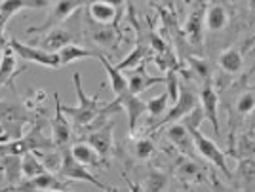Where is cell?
Wrapping results in <instances>:
<instances>
[{
    "label": "cell",
    "mask_w": 255,
    "mask_h": 192,
    "mask_svg": "<svg viewBox=\"0 0 255 192\" xmlns=\"http://www.w3.org/2000/svg\"><path fill=\"white\" fill-rule=\"evenodd\" d=\"M73 82H75V92L78 103L76 105H61V108H63L65 116L71 118L73 124L78 129H88V133H90L94 129L105 126L107 122H109L107 116L111 112L122 110V107L118 105L117 101H113V103L99 101V92L94 94V96H86L84 88H82L80 73L73 75Z\"/></svg>",
    "instance_id": "cell-1"
},
{
    "label": "cell",
    "mask_w": 255,
    "mask_h": 192,
    "mask_svg": "<svg viewBox=\"0 0 255 192\" xmlns=\"http://www.w3.org/2000/svg\"><path fill=\"white\" fill-rule=\"evenodd\" d=\"M198 107H200V96H196L192 90H189L185 84H181L177 103H173V107L164 114V118L158 120L150 129H158V128H164V126H171V124L179 122V120H183V118H187L194 108H198Z\"/></svg>",
    "instance_id": "cell-2"
},
{
    "label": "cell",
    "mask_w": 255,
    "mask_h": 192,
    "mask_svg": "<svg viewBox=\"0 0 255 192\" xmlns=\"http://www.w3.org/2000/svg\"><path fill=\"white\" fill-rule=\"evenodd\" d=\"M86 2H75V0H59V2H52L50 4V8H48V13H46V19H44L38 27H31V29H27L29 34L32 32H50L53 29H57V25L61 21H65L67 17H71L73 13L80 10V8H84Z\"/></svg>",
    "instance_id": "cell-3"
},
{
    "label": "cell",
    "mask_w": 255,
    "mask_h": 192,
    "mask_svg": "<svg viewBox=\"0 0 255 192\" xmlns=\"http://www.w3.org/2000/svg\"><path fill=\"white\" fill-rule=\"evenodd\" d=\"M59 175L63 179H73V181H86V183H92L94 187L101 189L105 192H113L111 187H107L105 183H101L97 179L96 175H92L88 168H84L80 162L75 160L73 152H71V147L61 150V166H59Z\"/></svg>",
    "instance_id": "cell-4"
},
{
    "label": "cell",
    "mask_w": 255,
    "mask_h": 192,
    "mask_svg": "<svg viewBox=\"0 0 255 192\" xmlns=\"http://www.w3.org/2000/svg\"><path fill=\"white\" fill-rule=\"evenodd\" d=\"M86 21L94 25H118L122 10L126 8L124 2H86Z\"/></svg>",
    "instance_id": "cell-5"
},
{
    "label": "cell",
    "mask_w": 255,
    "mask_h": 192,
    "mask_svg": "<svg viewBox=\"0 0 255 192\" xmlns=\"http://www.w3.org/2000/svg\"><path fill=\"white\" fill-rule=\"evenodd\" d=\"M189 131H191L192 139H194V147H196V152H198L202 158H206L208 162H212V164L215 166V168H217V170H221L225 175L229 177V175H231V171H229V168H227V160H225L223 150L219 149V147L213 143L212 139L206 137L202 131H200V128L189 129Z\"/></svg>",
    "instance_id": "cell-6"
},
{
    "label": "cell",
    "mask_w": 255,
    "mask_h": 192,
    "mask_svg": "<svg viewBox=\"0 0 255 192\" xmlns=\"http://www.w3.org/2000/svg\"><path fill=\"white\" fill-rule=\"evenodd\" d=\"M27 122H29V114L21 107H17L13 103L0 101V124L10 133L11 141L23 137L21 133L23 128L27 126Z\"/></svg>",
    "instance_id": "cell-7"
},
{
    "label": "cell",
    "mask_w": 255,
    "mask_h": 192,
    "mask_svg": "<svg viewBox=\"0 0 255 192\" xmlns=\"http://www.w3.org/2000/svg\"><path fill=\"white\" fill-rule=\"evenodd\" d=\"M8 46L15 52V55H19L27 63L42 65V67H48V69H57V67H61L57 54H48V52H44V50L36 48V46H29V44L19 42L17 38H10V40H8Z\"/></svg>",
    "instance_id": "cell-8"
},
{
    "label": "cell",
    "mask_w": 255,
    "mask_h": 192,
    "mask_svg": "<svg viewBox=\"0 0 255 192\" xmlns=\"http://www.w3.org/2000/svg\"><path fill=\"white\" fill-rule=\"evenodd\" d=\"M113 135H115V120H109L105 126L94 129L90 133H86V143L92 145L94 150L99 154V158L107 162L111 150H113Z\"/></svg>",
    "instance_id": "cell-9"
},
{
    "label": "cell",
    "mask_w": 255,
    "mask_h": 192,
    "mask_svg": "<svg viewBox=\"0 0 255 192\" xmlns=\"http://www.w3.org/2000/svg\"><path fill=\"white\" fill-rule=\"evenodd\" d=\"M206 13H208V4H196L194 10L189 13L187 21L183 25V34L187 40L194 46H200L204 40V25H206Z\"/></svg>",
    "instance_id": "cell-10"
},
{
    "label": "cell",
    "mask_w": 255,
    "mask_h": 192,
    "mask_svg": "<svg viewBox=\"0 0 255 192\" xmlns=\"http://www.w3.org/2000/svg\"><path fill=\"white\" fill-rule=\"evenodd\" d=\"M55 99V116L52 120V135H53V145L57 149H67L69 141L73 137V129H71V122L67 120L61 108V101H59V94H53Z\"/></svg>",
    "instance_id": "cell-11"
},
{
    "label": "cell",
    "mask_w": 255,
    "mask_h": 192,
    "mask_svg": "<svg viewBox=\"0 0 255 192\" xmlns=\"http://www.w3.org/2000/svg\"><path fill=\"white\" fill-rule=\"evenodd\" d=\"M128 84H129V94L131 96H141L149 88L156 84H166V76H152L147 73V65L141 63L139 67L131 69L128 75Z\"/></svg>",
    "instance_id": "cell-12"
},
{
    "label": "cell",
    "mask_w": 255,
    "mask_h": 192,
    "mask_svg": "<svg viewBox=\"0 0 255 192\" xmlns=\"http://www.w3.org/2000/svg\"><path fill=\"white\" fill-rule=\"evenodd\" d=\"M88 34L92 38V42L107 48V50H113L117 48L118 44L122 42V32L118 29V25H94V23H88Z\"/></svg>",
    "instance_id": "cell-13"
},
{
    "label": "cell",
    "mask_w": 255,
    "mask_h": 192,
    "mask_svg": "<svg viewBox=\"0 0 255 192\" xmlns=\"http://www.w3.org/2000/svg\"><path fill=\"white\" fill-rule=\"evenodd\" d=\"M166 135L171 141V145L179 150L185 158H194V152H196L194 139H192L191 131L187 129V126L183 122H175V124L168 126Z\"/></svg>",
    "instance_id": "cell-14"
},
{
    "label": "cell",
    "mask_w": 255,
    "mask_h": 192,
    "mask_svg": "<svg viewBox=\"0 0 255 192\" xmlns=\"http://www.w3.org/2000/svg\"><path fill=\"white\" fill-rule=\"evenodd\" d=\"M75 34L71 29H61V27H57V29H53V31L46 32L42 38L36 42V48H40L44 52H48V54H59L63 48H67L69 44H75Z\"/></svg>",
    "instance_id": "cell-15"
},
{
    "label": "cell",
    "mask_w": 255,
    "mask_h": 192,
    "mask_svg": "<svg viewBox=\"0 0 255 192\" xmlns=\"http://www.w3.org/2000/svg\"><path fill=\"white\" fill-rule=\"evenodd\" d=\"M118 105L122 107V110H126L128 114V129H129V135L135 133V128H137L139 118L147 112V101H141L137 96H131V94H126L120 99H115Z\"/></svg>",
    "instance_id": "cell-16"
},
{
    "label": "cell",
    "mask_w": 255,
    "mask_h": 192,
    "mask_svg": "<svg viewBox=\"0 0 255 192\" xmlns=\"http://www.w3.org/2000/svg\"><path fill=\"white\" fill-rule=\"evenodd\" d=\"M52 2H38V0H4L0 2V27L4 29L6 23L10 21L15 13L21 10H40V8H50Z\"/></svg>",
    "instance_id": "cell-17"
},
{
    "label": "cell",
    "mask_w": 255,
    "mask_h": 192,
    "mask_svg": "<svg viewBox=\"0 0 255 192\" xmlns=\"http://www.w3.org/2000/svg\"><path fill=\"white\" fill-rule=\"evenodd\" d=\"M131 21H133L135 29H137V42H135L133 52L128 55L126 59H122L120 63L115 65L118 71H131V69L139 67L141 63H145V61L149 59V55H150V44L143 42V36H141V29H139V25L135 23V19H133V17H131Z\"/></svg>",
    "instance_id": "cell-18"
},
{
    "label": "cell",
    "mask_w": 255,
    "mask_h": 192,
    "mask_svg": "<svg viewBox=\"0 0 255 192\" xmlns=\"http://www.w3.org/2000/svg\"><path fill=\"white\" fill-rule=\"evenodd\" d=\"M200 107H202L206 118L210 120L212 128L215 133H219V118H217V108H219V96L210 84V80L204 84L202 92H200Z\"/></svg>",
    "instance_id": "cell-19"
},
{
    "label": "cell",
    "mask_w": 255,
    "mask_h": 192,
    "mask_svg": "<svg viewBox=\"0 0 255 192\" xmlns=\"http://www.w3.org/2000/svg\"><path fill=\"white\" fill-rule=\"evenodd\" d=\"M97 59L101 61V65L105 67L107 75H109V80H111V90L113 94L117 96V99L124 97L126 94H129V84H128V76L122 75V71H118L115 65L111 63L103 54H97Z\"/></svg>",
    "instance_id": "cell-20"
},
{
    "label": "cell",
    "mask_w": 255,
    "mask_h": 192,
    "mask_svg": "<svg viewBox=\"0 0 255 192\" xmlns=\"http://www.w3.org/2000/svg\"><path fill=\"white\" fill-rule=\"evenodd\" d=\"M175 175L181 181L185 183H202L206 181V171L202 170V166H198L192 158H183L177 164V171Z\"/></svg>",
    "instance_id": "cell-21"
},
{
    "label": "cell",
    "mask_w": 255,
    "mask_h": 192,
    "mask_svg": "<svg viewBox=\"0 0 255 192\" xmlns=\"http://www.w3.org/2000/svg\"><path fill=\"white\" fill-rule=\"evenodd\" d=\"M71 152H73L75 160L80 162L84 168H97V166L103 162L99 158V154L94 150V147L88 145L86 141H76L75 145L71 147Z\"/></svg>",
    "instance_id": "cell-22"
},
{
    "label": "cell",
    "mask_w": 255,
    "mask_h": 192,
    "mask_svg": "<svg viewBox=\"0 0 255 192\" xmlns=\"http://www.w3.org/2000/svg\"><path fill=\"white\" fill-rule=\"evenodd\" d=\"M15 73H17V55L8 46L0 59V86L11 84V80L15 78Z\"/></svg>",
    "instance_id": "cell-23"
},
{
    "label": "cell",
    "mask_w": 255,
    "mask_h": 192,
    "mask_svg": "<svg viewBox=\"0 0 255 192\" xmlns=\"http://www.w3.org/2000/svg\"><path fill=\"white\" fill-rule=\"evenodd\" d=\"M97 50H88V48H80V46H76V44H69L67 48H63L57 57H59V65L63 67V65H71L78 61V59H86V57H97Z\"/></svg>",
    "instance_id": "cell-24"
},
{
    "label": "cell",
    "mask_w": 255,
    "mask_h": 192,
    "mask_svg": "<svg viewBox=\"0 0 255 192\" xmlns=\"http://www.w3.org/2000/svg\"><path fill=\"white\" fill-rule=\"evenodd\" d=\"M229 23V13L221 4H210L208 6V13H206V27L210 31L217 32L223 31Z\"/></svg>",
    "instance_id": "cell-25"
},
{
    "label": "cell",
    "mask_w": 255,
    "mask_h": 192,
    "mask_svg": "<svg viewBox=\"0 0 255 192\" xmlns=\"http://www.w3.org/2000/svg\"><path fill=\"white\" fill-rule=\"evenodd\" d=\"M46 164H44L34 152H27L21 156V173L23 179H34L38 175L46 173Z\"/></svg>",
    "instance_id": "cell-26"
},
{
    "label": "cell",
    "mask_w": 255,
    "mask_h": 192,
    "mask_svg": "<svg viewBox=\"0 0 255 192\" xmlns=\"http://www.w3.org/2000/svg\"><path fill=\"white\" fill-rule=\"evenodd\" d=\"M242 63H244V59H242V52L238 48H229V50H225L223 54L219 55V65H221V69H223L225 73H229V75L240 73L242 71Z\"/></svg>",
    "instance_id": "cell-27"
},
{
    "label": "cell",
    "mask_w": 255,
    "mask_h": 192,
    "mask_svg": "<svg viewBox=\"0 0 255 192\" xmlns=\"http://www.w3.org/2000/svg\"><path fill=\"white\" fill-rule=\"evenodd\" d=\"M0 168L4 170V175L10 185H17L21 181V156H6L0 160Z\"/></svg>",
    "instance_id": "cell-28"
},
{
    "label": "cell",
    "mask_w": 255,
    "mask_h": 192,
    "mask_svg": "<svg viewBox=\"0 0 255 192\" xmlns=\"http://www.w3.org/2000/svg\"><path fill=\"white\" fill-rule=\"evenodd\" d=\"M168 187V175L158 168H149L145 179V192H164Z\"/></svg>",
    "instance_id": "cell-29"
},
{
    "label": "cell",
    "mask_w": 255,
    "mask_h": 192,
    "mask_svg": "<svg viewBox=\"0 0 255 192\" xmlns=\"http://www.w3.org/2000/svg\"><path fill=\"white\" fill-rule=\"evenodd\" d=\"M168 103H170L168 92H164V94H160V96L152 97V99L147 101V112H149V118L152 120V124H154L156 118H160L168 110Z\"/></svg>",
    "instance_id": "cell-30"
},
{
    "label": "cell",
    "mask_w": 255,
    "mask_h": 192,
    "mask_svg": "<svg viewBox=\"0 0 255 192\" xmlns=\"http://www.w3.org/2000/svg\"><path fill=\"white\" fill-rule=\"evenodd\" d=\"M133 154L137 156L139 160H149L150 156L154 154V143L149 137H141L133 143Z\"/></svg>",
    "instance_id": "cell-31"
},
{
    "label": "cell",
    "mask_w": 255,
    "mask_h": 192,
    "mask_svg": "<svg viewBox=\"0 0 255 192\" xmlns=\"http://www.w3.org/2000/svg\"><path fill=\"white\" fill-rule=\"evenodd\" d=\"M166 86H168V97H170V103H177V99H179V90H181V84L179 80H177V69H171L166 73Z\"/></svg>",
    "instance_id": "cell-32"
},
{
    "label": "cell",
    "mask_w": 255,
    "mask_h": 192,
    "mask_svg": "<svg viewBox=\"0 0 255 192\" xmlns=\"http://www.w3.org/2000/svg\"><path fill=\"white\" fill-rule=\"evenodd\" d=\"M189 65H191L192 73L194 75H198L200 78H204L206 82L210 80V63H208V59H204V57H196V55H191L189 57Z\"/></svg>",
    "instance_id": "cell-33"
},
{
    "label": "cell",
    "mask_w": 255,
    "mask_h": 192,
    "mask_svg": "<svg viewBox=\"0 0 255 192\" xmlns=\"http://www.w3.org/2000/svg\"><path fill=\"white\" fill-rule=\"evenodd\" d=\"M236 110H238V114H250V112H254L255 110V94L248 92V94H244V96L240 97V99L236 101Z\"/></svg>",
    "instance_id": "cell-34"
},
{
    "label": "cell",
    "mask_w": 255,
    "mask_h": 192,
    "mask_svg": "<svg viewBox=\"0 0 255 192\" xmlns=\"http://www.w3.org/2000/svg\"><path fill=\"white\" fill-rule=\"evenodd\" d=\"M238 171L244 179H254L255 177V158H246V160L240 162L238 166Z\"/></svg>",
    "instance_id": "cell-35"
},
{
    "label": "cell",
    "mask_w": 255,
    "mask_h": 192,
    "mask_svg": "<svg viewBox=\"0 0 255 192\" xmlns=\"http://www.w3.org/2000/svg\"><path fill=\"white\" fill-rule=\"evenodd\" d=\"M6 143H11V137L10 133L4 129V126L0 124V145H6Z\"/></svg>",
    "instance_id": "cell-36"
},
{
    "label": "cell",
    "mask_w": 255,
    "mask_h": 192,
    "mask_svg": "<svg viewBox=\"0 0 255 192\" xmlns=\"http://www.w3.org/2000/svg\"><path fill=\"white\" fill-rule=\"evenodd\" d=\"M6 48H8V42H6V36H4V29L0 27V59L6 52Z\"/></svg>",
    "instance_id": "cell-37"
},
{
    "label": "cell",
    "mask_w": 255,
    "mask_h": 192,
    "mask_svg": "<svg viewBox=\"0 0 255 192\" xmlns=\"http://www.w3.org/2000/svg\"><path fill=\"white\" fill-rule=\"evenodd\" d=\"M128 189H129V192H145L143 187H139L137 183L129 181V179H128Z\"/></svg>",
    "instance_id": "cell-38"
},
{
    "label": "cell",
    "mask_w": 255,
    "mask_h": 192,
    "mask_svg": "<svg viewBox=\"0 0 255 192\" xmlns=\"http://www.w3.org/2000/svg\"><path fill=\"white\" fill-rule=\"evenodd\" d=\"M213 189H215V192H219L217 191V185H215V183H213Z\"/></svg>",
    "instance_id": "cell-39"
},
{
    "label": "cell",
    "mask_w": 255,
    "mask_h": 192,
    "mask_svg": "<svg viewBox=\"0 0 255 192\" xmlns=\"http://www.w3.org/2000/svg\"><path fill=\"white\" fill-rule=\"evenodd\" d=\"M185 192H194V189H189V191H185Z\"/></svg>",
    "instance_id": "cell-40"
}]
</instances>
